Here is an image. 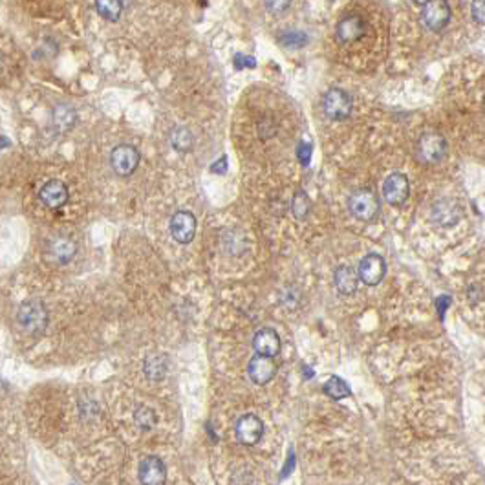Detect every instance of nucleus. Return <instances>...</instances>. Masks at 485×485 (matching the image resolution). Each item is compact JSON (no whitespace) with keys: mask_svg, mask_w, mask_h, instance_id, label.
<instances>
[{"mask_svg":"<svg viewBox=\"0 0 485 485\" xmlns=\"http://www.w3.org/2000/svg\"><path fill=\"white\" fill-rule=\"evenodd\" d=\"M48 310L41 303L38 298H29L20 304L19 312H17V321L20 328L29 335H38L43 333L48 326Z\"/></svg>","mask_w":485,"mask_h":485,"instance_id":"nucleus-1","label":"nucleus"},{"mask_svg":"<svg viewBox=\"0 0 485 485\" xmlns=\"http://www.w3.org/2000/svg\"><path fill=\"white\" fill-rule=\"evenodd\" d=\"M447 154V141L436 130H427L419 136L416 143V156L421 164L436 165L440 164Z\"/></svg>","mask_w":485,"mask_h":485,"instance_id":"nucleus-2","label":"nucleus"},{"mask_svg":"<svg viewBox=\"0 0 485 485\" xmlns=\"http://www.w3.org/2000/svg\"><path fill=\"white\" fill-rule=\"evenodd\" d=\"M348 211L357 220L370 222L379 215V200L370 189H359L348 198Z\"/></svg>","mask_w":485,"mask_h":485,"instance_id":"nucleus-3","label":"nucleus"},{"mask_svg":"<svg viewBox=\"0 0 485 485\" xmlns=\"http://www.w3.org/2000/svg\"><path fill=\"white\" fill-rule=\"evenodd\" d=\"M352 97L348 96V92L342 88H330L322 97V112L328 120L332 121H342L352 114Z\"/></svg>","mask_w":485,"mask_h":485,"instance_id":"nucleus-4","label":"nucleus"},{"mask_svg":"<svg viewBox=\"0 0 485 485\" xmlns=\"http://www.w3.org/2000/svg\"><path fill=\"white\" fill-rule=\"evenodd\" d=\"M451 17L452 10L447 0H428L421 10L423 26L433 34H440L443 28H447Z\"/></svg>","mask_w":485,"mask_h":485,"instance_id":"nucleus-5","label":"nucleus"},{"mask_svg":"<svg viewBox=\"0 0 485 485\" xmlns=\"http://www.w3.org/2000/svg\"><path fill=\"white\" fill-rule=\"evenodd\" d=\"M383 198L390 205H403L410 194L409 178L403 173L389 174L383 182Z\"/></svg>","mask_w":485,"mask_h":485,"instance_id":"nucleus-6","label":"nucleus"},{"mask_svg":"<svg viewBox=\"0 0 485 485\" xmlns=\"http://www.w3.org/2000/svg\"><path fill=\"white\" fill-rule=\"evenodd\" d=\"M110 165L115 174L130 176L140 165V152L132 145H120L110 154Z\"/></svg>","mask_w":485,"mask_h":485,"instance_id":"nucleus-7","label":"nucleus"},{"mask_svg":"<svg viewBox=\"0 0 485 485\" xmlns=\"http://www.w3.org/2000/svg\"><path fill=\"white\" fill-rule=\"evenodd\" d=\"M168 231L178 244H191L196 235V218L189 211H178L171 218Z\"/></svg>","mask_w":485,"mask_h":485,"instance_id":"nucleus-8","label":"nucleus"},{"mask_svg":"<svg viewBox=\"0 0 485 485\" xmlns=\"http://www.w3.org/2000/svg\"><path fill=\"white\" fill-rule=\"evenodd\" d=\"M138 478L141 485H165L167 482V467L158 456H147L140 461Z\"/></svg>","mask_w":485,"mask_h":485,"instance_id":"nucleus-9","label":"nucleus"},{"mask_svg":"<svg viewBox=\"0 0 485 485\" xmlns=\"http://www.w3.org/2000/svg\"><path fill=\"white\" fill-rule=\"evenodd\" d=\"M235 433L238 442L244 445H256L264 434V423L255 414H245L236 421Z\"/></svg>","mask_w":485,"mask_h":485,"instance_id":"nucleus-10","label":"nucleus"},{"mask_svg":"<svg viewBox=\"0 0 485 485\" xmlns=\"http://www.w3.org/2000/svg\"><path fill=\"white\" fill-rule=\"evenodd\" d=\"M365 34H366V24L359 15L356 13L346 15V17H342V19L337 22V28H335L337 43L352 44V43H356V41H359V38Z\"/></svg>","mask_w":485,"mask_h":485,"instance_id":"nucleus-11","label":"nucleus"},{"mask_svg":"<svg viewBox=\"0 0 485 485\" xmlns=\"http://www.w3.org/2000/svg\"><path fill=\"white\" fill-rule=\"evenodd\" d=\"M384 273H386V262L377 253H370L359 262L357 275L366 286H377L384 279Z\"/></svg>","mask_w":485,"mask_h":485,"instance_id":"nucleus-12","label":"nucleus"},{"mask_svg":"<svg viewBox=\"0 0 485 485\" xmlns=\"http://www.w3.org/2000/svg\"><path fill=\"white\" fill-rule=\"evenodd\" d=\"M430 218L436 226L440 227H451L454 226L461 218V207L456 200L452 198H443L437 200L430 209Z\"/></svg>","mask_w":485,"mask_h":485,"instance_id":"nucleus-13","label":"nucleus"},{"mask_svg":"<svg viewBox=\"0 0 485 485\" xmlns=\"http://www.w3.org/2000/svg\"><path fill=\"white\" fill-rule=\"evenodd\" d=\"M253 348H255L256 356L271 357L279 356L280 352V337L275 332L273 328H262L253 337Z\"/></svg>","mask_w":485,"mask_h":485,"instance_id":"nucleus-14","label":"nucleus"},{"mask_svg":"<svg viewBox=\"0 0 485 485\" xmlns=\"http://www.w3.org/2000/svg\"><path fill=\"white\" fill-rule=\"evenodd\" d=\"M247 374H249V379L255 384H266L275 377L277 366H275L271 357L255 356L247 365Z\"/></svg>","mask_w":485,"mask_h":485,"instance_id":"nucleus-15","label":"nucleus"},{"mask_svg":"<svg viewBox=\"0 0 485 485\" xmlns=\"http://www.w3.org/2000/svg\"><path fill=\"white\" fill-rule=\"evenodd\" d=\"M38 196L43 200V203L50 209H59L68 202V189L61 180H50L43 185Z\"/></svg>","mask_w":485,"mask_h":485,"instance_id":"nucleus-16","label":"nucleus"},{"mask_svg":"<svg viewBox=\"0 0 485 485\" xmlns=\"http://www.w3.org/2000/svg\"><path fill=\"white\" fill-rule=\"evenodd\" d=\"M333 282H335V288L339 294L352 295L357 289L359 275L350 266H341V268H337L335 275H333Z\"/></svg>","mask_w":485,"mask_h":485,"instance_id":"nucleus-17","label":"nucleus"},{"mask_svg":"<svg viewBox=\"0 0 485 485\" xmlns=\"http://www.w3.org/2000/svg\"><path fill=\"white\" fill-rule=\"evenodd\" d=\"M50 253H52L55 262H59V264H68V262L75 256L77 245L75 242H72L70 238H57V240H53L52 245H50Z\"/></svg>","mask_w":485,"mask_h":485,"instance_id":"nucleus-18","label":"nucleus"},{"mask_svg":"<svg viewBox=\"0 0 485 485\" xmlns=\"http://www.w3.org/2000/svg\"><path fill=\"white\" fill-rule=\"evenodd\" d=\"M75 110L66 105L57 106L55 112H53V125H55L57 130H61V132H66V130L72 129V126L75 125Z\"/></svg>","mask_w":485,"mask_h":485,"instance_id":"nucleus-19","label":"nucleus"},{"mask_svg":"<svg viewBox=\"0 0 485 485\" xmlns=\"http://www.w3.org/2000/svg\"><path fill=\"white\" fill-rule=\"evenodd\" d=\"M145 374L149 375V379L158 381L164 379L167 374V357L165 356H150L145 361Z\"/></svg>","mask_w":485,"mask_h":485,"instance_id":"nucleus-20","label":"nucleus"},{"mask_svg":"<svg viewBox=\"0 0 485 485\" xmlns=\"http://www.w3.org/2000/svg\"><path fill=\"white\" fill-rule=\"evenodd\" d=\"M96 10L103 19L115 22L120 20L121 11H123V2L121 0H96Z\"/></svg>","mask_w":485,"mask_h":485,"instance_id":"nucleus-21","label":"nucleus"},{"mask_svg":"<svg viewBox=\"0 0 485 485\" xmlns=\"http://www.w3.org/2000/svg\"><path fill=\"white\" fill-rule=\"evenodd\" d=\"M324 392H326L328 398H332L333 401H339V399L348 398V396L352 394L350 386L346 384V381L341 379V377H337V375H332V377L326 381Z\"/></svg>","mask_w":485,"mask_h":485,"instance_id":"nucleus-22","label":"nucleus"},{"mask_svg":"<svg viewBox=\"0 0 485 485\" xmlns=\"http://www.w3.org/2000/svg\"><path fill=\"white\" fill-rule=\"evenodd\" d=\"M171 143L176 150L180 152H187L192 149V143H194V138H192L191 130L185 129V126H178V129L173 130L171 134Z\"/></svg>","mask_w":485,"mask_h":485,"instance_id":"nucleus-23","label":"nucleus"},{"mask_svg":"<svg viewBox=\"0 0 485 485\" xmlns=\"http://www.w3.org/2000/svg\"><path fill=\"white\" fill-rule=\"evenodd\" d=\"M312 211V200L307 198V194L304 191H297L294 194V200H291V212L297 220H304V218L310 215Z\"/></svg>","mask_w":485,"mask_h":485,"instance_id":"nucleus-24","label":"nucleus"},{"mask_svg":"<svg viewBox=\"0 0 485 485\" xmlns=\"http://www.w3.org/2000/svg\"><path fill=\"white\" fill-rule=\"evenodd\" d=\"M134 419L138 423V427L141 430H152L156 425H158V416H156V410L150 409V407H138L134 414Z\"/></svg>","mask_w":485,"mask_h":485,"instance_id":"nucleus-25","label":"nucleus"},{"mask_svg":"<svg viewBox=\"0 0 485 485\" xmlns=\"http://www.w3.org/2000/svg\"><path fill=\"white\" fill-rule=\"evenodd\" d=\"M307 43H310V37L303 29H288L280 35V44L288 48H303Z\"/></svg>","mask_w":485,"mask_h":485,"instance_id":"nucleus-26","label":"nucleus"},{"mask_svg":"<svg viewBox=\"0 0 485 485\" xmlns=\"http://www.w3.org/2000/svg\"><path fill=\"white\" fill-rule=\"evenodd\" d=\"M266 10L273 15H280L291 6V0H264Z\"/></svg>","mask_w":485,"mask_h":485,"instance_id":"nucleus-27","label":"nucleus"},{"mask_svg":"<svg viewBox=\"0 0 485 485\" xmlns=\"http://www.w3.org/2000/svg\"><path fill=\"white\" fill-rule=\"evenodd\" d=\"M471 15L476 24L485 26V0H472Z\"/></svg>","mask_w":485,"mask_h":485,"instance_id":"nucleus-28","label":"nucleus"},{"mask_svg":"<svg viewBox=\"0 0 485 485\" xmlns=\"http://www.w3.org/2000/svg\"><path fill=\"white\" fill-rule=\"evenodd\" d=\"M313 154V145L307 143V141H301L297 145V159L301 161V165H307L310 159H312Z\"/></svg>","mask_w":485,"mask_h":485,"instance_id":"nucleus-29","label":"nucleus"},{"mask_svg":"<svg viewBox=\"0 0 485 485\" xmlns=\"http://www.w3.org/2000/svg\"><path fill=\"white\" fill-rule=\"evenodd\" d=\"M255 59L247 57V55H236L235 57V68L236 70H244V68H255Z\"/></svg>","mask_w":485,"mask_h":485,"instance_id":"nucleus-30","label":"nucleus"},{"mask_svg":"<svg viewBox=\"0 0 485 485\" xmlns=\"http://www.w3.org/2000/svg\"><path fill=\"white\" fill-rule=\"evenodd\" d=\"M226 171H227V158L226 156H222L217 164L211 165V173H215V174H224Z\"/></svg>","mask_w":485,"mask_h":485,"instance_id":"nucleus-31","label":"nucleus"},{"mask_svg":"<svg viewBox=\"0 0 485 485\" xmlns=\"http://www.w3.org/2000/svg\"><path fill=\"white\" fill-rule=\"evenodd\" d=\"M414 4H418V6H425L428 2V0H412Z\"/></svg>","mask_w":485,"mask_h":485,"instance_id":"nucleus-32","label":"nucleus"}]
</instances>
